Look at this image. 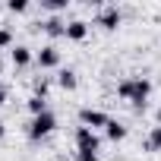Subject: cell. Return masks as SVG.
<instances>
[{
	"label": "cell",
	"mask_w": 161,
	"mask_h": 161,
	"mask_svg": "<svg viewBox=\"0 0 161 161\" xmlns=\"http://www.w3.org/2000/svg\"><path fill=\"white\" fill-rule=\"evenodd\" d=\"M10 44H13V32L0 22V47H10Z\"/></svg>",
	"instance_id": "obj_16"
},
{
	"label": "cell",
	"mask_w": 161,
	"mask_h": 161,
	"mask_svg": "<svg viewBox=\"0 0 161 161\" xmlns=\"http://www.w3.org/2000/svg\"><path fill=\"white\" fill-rule=\"evenodd\" d=\"M0 73H3V60H0Z\"/></svg>",
	"instance_id": "obj_22"
},
{
	"label": "cell",
	"mask_w": 161,
	"mask_h": 161,
	"mask_svg": "<svg viewBox=\"0 0 161 161\" xmlns=\"http://www.w3.org/2000/svg\"><path fill=\"white\" fill-rule=\"evenodd\" d=\"M35 63H38L41 69H54V66H60V51H57L54 44H44V47L35 54Z\"/></svg>",
	"instance_id": "obj_6"
},
{
	"label": "cell",
	"mask_w": 161,
	"mask_h": 161,
	"mask_svg": "<svg viewBox=\"0 0 161 161\" xmlns=\"http://www.w3.org/2000/svg\"><path fill=\"white\" fill-rule=\"evenodd\" d=\"M104 136H108L111 142H120V139H126V126H123L120 120H111V123L104 126Z\"/></svg>",
	"instance_id": "obj_11"
},
{
	"label": "cell",
	"mask_w": 161,
	"mask_h": 161,
	"mask_svg": "<svg viewBox=\"0 0 161 161\" xmlns=\"http://www.w3.org/2000/svg\"><path fill=\"white\" fill-rule=\"evenodd\" d=\"M41 7L51 13H60V10H66V0H41Z\"/></svg>",
	"instance_id": "obj_15"
},
{
	"label": "cell",
	"mask_w": 161,
	"mask_h": 161,
	"mask_svg": "<svg viewBox=\"0 0 161 161\" xmlns=\"http://www.w3.org/2000/svg\"><path fill=\"white\" fill-rule=\"evenodd\" d=\"M7 98H10V89H7L3 82H0V104H7Z\"/></svg>",
	"instance_id": "obj_19"
},
{
	"label": "cell",
	"mask_w": 161,
	"mask_h": 161,
	"mask_svg": "<svg viewBox=\"0 0 161 161\" xmlns=\"http://www.w3.org/2000/svg\"><path fill=\"white\" fill-rule=\"evenodd\" d=\"M155 126H161V108L155 111Z\"/></svg>",
	"instance_id": "obj_20"
},
{
	"label": "cell",
	"mask_w": 161,
	"mask_h": 161,
	"mask_svg": "<svg viewBox=\"0 0 161 161\" xmlns=\"http://www.w3.org/2000/svg\"><path fill=\"white\" fill-rule=\"evenodd\" d=\"M101 148V139L95 130L89 126H76V152H98Z\"/></svg>",
	"instance_id": "obj_4"
},
{
	"label": "cell",
	"mask_w": 161,
	"mask_h": 161,
	"mask_svg": "<svg viewBox=\"0 0 161 161\" xmlns=\"http://www.w3.org/2000/svg\"><path fill=\"white\" fill-rule=\"evenodd\" d=\"M41 29H44V35H51V38H66V22H63L60 16L44 19V22H41Z\"/></svg>",
	"instance_id": "obj_8"
},
{
	"label": "cell",
	"mask_w": 161,
	"mask_h": 161,
	"mask_svg": "<svg viewBox=\"0 0 161 161\" xmlns=\"http://www.w3.org/2000/svg\"><path fill=\"white\" fill-rule=\"evenodd\" d=\"M120 19H123V16H120V10H117V7H101V10H98V16H95V22H98L101 29H108V32H114V29L120 25Z\"/></svg>",
	"instance_id": "obj_5"
},
{
	"label": "cell",
	"mask_w": 161,
	"mask_h": 161,
	"mask_svg": "<svg viewBox=\"0 0 161 161\" xmlns=\"http://www.w3.org/2000/svg\"><path fill=\"white\" fill-rule=\"evenodd\" d=\"M145 148H148V152L161 148V126H152V133H148V139H145Z\"/></svg>",
	"instance_id": "obj_14"
},
{
	"label": "cell",
	"mask_w": 161,
	"mask_h": 161,
	"mask_svg": "<svg viewBox=\"0 0 161 161\" xmlns=\"http://www.w3.org/2000/svg\"><path fill=\"white\" fill-rule=\"evenodd\" d=\"M111 123V117L104 111H95V108H79V126H89V130H104Z\"/></svg>",
	"instance_id": "obj_3"
},
{
	"label": "cell",
	"mask_w": 161,
	"mask_h": 161,
	"mask_svg": "<svg viewBox=\"0 0 161 161\" xmlns=\"http://www.w3.org/2000/svg\"><path fill=\"white\" fill-rule=\"evenodd\" d=\"M57 86H60L63 92H73V89L79 86V76H76V69H69V66H66V69H60V73H57Z\"/></svg>",
	"instance_id": "obj_10"
},
{
	"label": "cell",
	"mask_w": 161,
	"mask_h": 161,
	"mask_svg": "<svg viewBox=\"0 0 161 161\" xmlns=\"http://www.w3.org/2000/svg\"><path fill=\"white\" fill-rule=\"evenodd\" d=\"M86 35H89V22L86 19H69L66 22V38L69 41H82Z\"/></svg>",
	"instance_id": "obj_9"
},
{
	"label": "cell",
	"mask_w": 161,
	"mask_h": 161,
	"mask_svg": "<svg viewBox=\"0 0 161 161\" xmlns=\"http://www.w3.org/2000/svg\"><path fill=\"white\" fill-rule=\"evenodd\" d=\"M7 10H10V13H25V10H29V0H10Z\"/></svg>",
	"instance_id": "obj_17"
},
{
	"label": "cell",
	"mask_w": 161,
	"mask_h": 161,
	"mask_svg": "<svg viewBox=\"0 0 161 161\" xmlns=\"http://www.w3.org/2000/svg\"><path fill=\"white\" fill-rule=\"evenodd\" d=\"M76 161H98V152H76Z\"/></svg>",
	"instance_id": "obj_18"
},
{
	"label": "cell",
	"mask_w": 161,
	"mask_h": 161,
	"mask_svg": "<svg viewBox=\"0 0 161 161\" xmlns=\"http://www.w3.org/2000/svg\"><path fill=\"white\" fill-rule=\"evenodd\" d=\"M117 95H120L123 101H130L136 111H142L145 101H148V95H152V79H145V76H130V79H123V82L117 86Z\"/></svg>",
	"instance_id": "obj_1"
},
{
	"label": "cell",
	"mask_w": 161,
	"mask_h": 161,
	"mask_svg": "<svg viewBox=\"0 0 161 161\" xmlns=\"http://www.w3.org/2000/svg\"><path fill=\"white\" fill-rule=\"evenodd\" d=\"M29 111H32V117H38V114H47V98H38V95H32L29 101Z\"/></svg>",
	"instance_id": "obj_13"
},
{
	"label": "cell",
	"mask_w": 161,
	"mask_h": 161,
	"mask_svg": "<svg viewBox=\"0 0 161 161\" xmlns=\"http://www.w3.org/2000/svg\"><path fill=\"white\" fill-rule=\"evenodd\" d=\"M54 130H57V117L47 111V114L32 117V123H29V130H25V133H29V139H35V142H38V139H47Z\"/></svg>",
	"instance_id": "obj_2"
},
{
	"label": "cell",
	"mask_w": 161,
	"mask_h": 161,
	"mask_svg": "<svg viewBox=\"0 0 161 161\" xmlns=\"http://www.w3.org/2000/svg\"><path fill=\"white\" fill-rule=\"evenodd\" d=\"M47 92H51V79H47V76H38L35 82H32V95H38V98H47Z\"/></svg>",
	"instance_id": "obj_12"
},
{
	"label": "cell",
	"mask_w": 161,
	"mask_h": 161,
	"mask_svg": "<svg viewBox=\"0 0 161 161\" xmlns=\"http://www.w3.org/2000/svg\"><path fill=\"white\" fill-rule=\"evenodd\" d=\"M3 136H7V123H3V120H0V139H3Z\"/></svg>",
	"instance_id": "obj_21"
},
{
	"label": "cell",
	"mask_w": 161,
	"mask_h": 161,
	"mask_svg": "<svg viewBox=\"0 0 161 161\" xmlns=\"http://www.w3.org/2000/svg\"><path fill=\"white\" fill-rule=\"evenodd\" d=\"M32 60H35V54H32V47H25V44H16V47L10 51V63H13L16 69H25Z\"/></svg>",
	"instance_id": "obj_7"
}]
</instances>
